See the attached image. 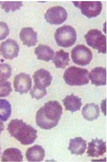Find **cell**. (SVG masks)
Returning <instances> with one entry per match:
<instances>
[{"mask_svg":"<svg viewBox=\"0 0 107 162\" xmlns=\"http://www.w3.org/2000/svg\"><path fill=\"white\" fill-rule=\"evenodd\" d=\"M44 149L40 145H35L28 148L26 151V159L30 162L42 161L45 156Z\"/></svg>","mask_w":107,"mask_h":162,"instance_id":"2e32d148","label":"cell"},{"mask_svg":"<svg viewBox=\"0 0 107 162\" xmlns=\"http://www.w3.org/2000/svg\"><path fill=\"white\" fill-rule=\"evenodd\" d=\"M62 113V107L58 101H49L37 111L36 124L42 129L49 130L57 126Z\"/></svg>","mask_w":107,"mask_h":162,"instance_id":"6da1fadb","label":"cell"},{"mask_svg":"<svg viewBox=\"0 0 107 162\" xmlns=\"http://www.w3.org/2000/svg\"><path fill=\"white\" fill-rule=\"evenodd\" d=\"M88 74V71L86 69L71 66L66 69L63 78L68 85L82 86L89 83Z\"/></svg>","mask_w":107,"mask_h":162,"instance_id":"3957f363","label":"cell"},{"mask_svg":"<svg viewBox=\"0 0 107 162\" xmlns=\"http://www.w3.org/2000/svg\"><path fill=\"white\" fill-rule=\"evenodd\" d=\"M91 84L96 86L106 85V70L102 67H96L92 69L88 75Z\"/></svg>","mask_w":107,"mask_h":162,"instance_id":"4fadbf2b","label":"cell"},{"mask_svg":"<svg viewBox=\"0 0 107 162\" xmlns=\"http://www.w3.org/2000/svg\"><path fill=\"white\" fill-rule=\"evenodd\" d=\"M98 105L94 103L86 104L82 108V114L84 118L88 121L98 119L100 115Z\"/></svg>","mask_w":107,"mask_h":162,"instance_id":"e0dca14e","label":"cell"},{"mask_svg":"<svg viewBox=\"0 0 107 162\" xmlns=\"http://www.w3.org/2000/svg\"><path fill=\"white\" fill-rule=\"evenodd\" d=\"M68 13L63 7L56 6L49 8L44 15L46 21L51 24L59 25L67 19Z\"/></svg>","mask_w":107,"mask_h":162,"instance_id":"ba28073f","label":"cell"},{"mask_svg":"<svg viewBox=\"0 0 107 162\" xmlns=\"http://www.w3.org/2000/svg\"><path fill=\"white\" fill-rule=\"evenodd\" d=\"M7 130L10 135L23 145L33 143L37 138V130L22 119H12L9 123Z\"/></svg>","mask_w":107,"mask_h":162,"instance_id":"7a4b0ae2","label":"cell"},{"mask_svg":"<svg viewBox=\"0 0 107 162\" xmlns=\"http://www.w3.org/2000/svg\"><path fill=\"white\" fill-rule=\"evenodd\" d=\"M0 154H1V152H0Z\"/></svg>","mask_w":107,"mask_h":162,"instance_id":"f1b7e54d","label":"cell"},{"mask_svg":"<svg viewBox=\"0 0 107 162\" xmlns=\"http://www.w3.org/2000/svg\"><path fill=\"white\" fill-rule=\"evenodd\" d=\"M88 147L87 153L88 156L98 157L102 155L106 151V142L101 139L96 138L92 139L91 141L88 143Z\"/></svg>","mask_w":107,"mask_h":162,"instance_id":"7c38bea8","label":"cell"},{"mask_svg":"<svg viewBox=\"0 0 107 162\" xmlns=\"http://www.w3.org/2000/svg\"><path fill=\"white\" fill-rule=\"evenodd\" d=\"M63 102L66 110L71 113L79 110L82 104L81 99L73 94L67 95Z\"/></svg>","mask_w":107,"mask_h":162,"instance_id":"ac0fdd59","label":"cell"},{"mask_svg":"<svg viewBox=\"0 0 107 162\" xmlns=\"http://www.w3.org/2000/svg\"><path fill=\"white\" fill-rule=\"evenodd\" d=\"M74 5L81 10L82 13L91 18L99 15L102 9V4L100 1H73Z\"/></svg>","mask_w":107,"mask_h":162,"instance_id":"52a82bcc","label":"cell"},{"mask_svg":"<svg viewBox=\"0 0 107 162\" xmlns=\"http://www.w3.org/2000/svg\"><path fill=\"white\" fill-rule=\"evenodd\" d=\"M9 33V29L7 24L4 22L0 21V41L5 39Z\"/></svg>","mask_w":107,"mask_h":162,"instance_id":"4316f807","label":"cell"},{"mask_svg":"<svg viewBox=\"0 0 107 162\" xmlns=\"http://www.w3.org/2000/svg\"><path fill=\"white\" fill-rule=\"evenodd\" d=\"M33 78L35 84L34 86L42 89H46L50 85L52 79L50 73L43 68L35 72Z\"/></svg>","mask_w":107,"mask_h":162,"instance_id":"8fae6325","label":"cell"},{"mask_svg":"<svg viewBox=\"0 0 107 162\" xmlns=\"http://www.w3.org/2000/svg\"><path fill=\"white\" fill-rule=\"evenodd\" d=\"M54 37L56 43L59 46L64 48L69 47L75 43L76 33L72 26L64 25L56 29Z\"/></svg>","mask_w":107,"mask_h":162,"instance_id":"277c9868","label":"cell"},{"mask_svg":"<svg viewBox=\"0 0 107 162\" xmlns=\"http://www.w3.org/2000/svg\"><path fill=\"white\" fill-rule=\"evenodd\" d=\"M23 156L22 152L16 148L11 147L5 150L2 153L1 161L4 162L22 161Z\"/></svg>","mask_w":107,"mask_h":162,"instance_id":"ffe728a7","label":"cell"},{"mask_svg":"<svg viewBox=\"0 0 107 162\" xmlns=\"http://www.w3.org/2000/svg\"><path fill=\"white\" fill-rule=\"evenodd\" d=\"M12 109L11 105L7 100L0 99V119L6 121L10 116Z\"/></svg>","mask_w":107,"mask_h":162,"instance_id":"7402d4cb","label":"cell"},{"mask_svg":"<svg viewBox=\"0 0 107 162\" xmlns=\"http://www.w3.org/2000/svg\"><path fill=\"white\" fill-rule=\"evenodd\" d=\"M12 91L11 83L4 81L0 83V97H6L10 95Z\"/></svg>","mask_w":107,"mask_h":162,"instance_id":"d4e9b609","label":"cell"},{"mask_svg":"<svg viewBox=\"0 0 107 162\" xmlns=\"http://www.w3.org/2000/svg\"><path fill=\"white\" fill-rule=\"evenodd\" d=\"M84 37L89 46L97 49L99 53H106V37L100 31L97 29H91Z\"/></svg>","mask_w":107,"mask_h":162,"instance_id":"5b68a950","label":"cell"},{"mask_svg":"<svg viewBox=\"0 0 107 162\" xmlns=\"http://www.w3.org/2000/svg\"><path fill=\"white\" fill-rule=\"evenodd\" d=\"M12 74V69L8 64H0V82L5 81L9 78Z\"/></svg>","mask_w":107,"mask_h":162,"instance_id":"cb8c5ba5","label":"cell"},{"mask_svg":"<svg viewBox=\"0 0 107 162\" xmlns=\"http://www.w3.org/2000/svg\"><path fill=\"white\" fill-rule=\"evenodd\" d=\"M15 91L21 94L27 93L31 89L32 80L28 74L21 73L16 75L13 81Z\"/></svg>","mask_w":107,"mask_h":162,"instance_id":"30bf717a","label":"cell"},{"mask_svg":"<svg viewBox=\"0 0 107 162\" xmlns=\"http://www.w3.org/2000/svg\"><path fill=\"white\" fill-rule=\"evenodd\" d=\"M19 46L15 40L9 39L0 45V52L3 57L7 59H12L18 56Z\"/></svg>","mask_w":107,"mask_h":162,"instance_id":"9c48e42d","label":"cell"},{"mask_svg":"<svg viewBox=\"0 0 107 162\" xmlns=\"http://www.w3.org/2000/svg\"><path fill=\"white\" fill-rule=\"evenodd\" d=\"M4 129V125L3 123L0 120V134Z\"/></svg>","mask_w":107,"mask_h":162,"instance_id":"83f0119b","label":"cell"},{"mask_svg":"<svg viewBox=\"0 0 107 162\" xmlns=\"http://www.w3.org/2000/svg\"><path fill=\"white\" fill-rule=\"evenodd\" d=\"M0 5L6 12H9L19 10L23 4L21 1H0Z\"/></svg>","mask_w":107,"mask_h":162,"instance_id":"603a6c76","label":"cell"},{"mask_svg":"<svg viewBox=\"0 0 107 162\" xmlns=\"http://www.w3.org/2000/svg\"><path fill=\"white\" fill-rule=\"evenodd\" d=\"M34 53L39 60L49 62L52 60L54 55L53 50L47 45H39L35 49Z\"/></svg>","mask_w":107,"mask_h":162,"instance_id":"d6986e66","label":"cell"},{"mask_svg":"<svg viewBox=\"0 0 107 162\" xmlns=\"http://www.w3.org/2000/svg\"><path fill=\"white\" fill-rule=\"evenodd\" d=\"M71 57L75 64L84 66L90 63L92 58V53L91 50L84 45L79 44L72 49Z\"/></svg>","mask_w":107,"mask_h":162,"instance_id":"8992f818","label":"cell"},{"mask_svg":"<svg viewBox=\"0 0 107 162\" xmlns=\"http://www.w3.org/2000/svg\"><path fill=\"white\" fill-rule=\"evenodd\" d=\"M20 38L24 45L29 47L33 46L37 42V33L32 28H23L20 33Z\"/></svg>","mask_w":107,"mask_h":162,"instance_id":"5bb4252c","label":"cell"},{"mask_svg":"<svg viewBox=\"0 0 107 162\" xmlns=\"http://www.w3.org/2000/svg\"><path fill=\"white\" fill-rule=\"evenodd\" d=\"M46 89H42L34 86L30 92V94L32 98L37 100L43 98L47 95Z\"/></svg>","mask_w":107,"mask_h":162,"instance_id":"484cf974","label":"cell"},{"mask_svg":"<svg viewBox=\"0 0 107 162\" xmlns=\"http://www.w3.org/2000/svg\"><path fill=\"white\" fill-rule=\"evenodd\" d=\"M53 62L57 68L64 69L68 65L70 60L68 53L61 49L55 53Z\"/></svg>","mask_w":107,"mask_h":162,"instance_id":"44dd1931","label":"cell"},{"mask_svg":"<svg viewBox=\"0 0 107 162\" xmlns=\"http://www.w3.org/2000/svg\"><path fill=\"white\" fill-rule=\"evenodd\" d=\"M86 148L87 141L82 137H76L70 139L68 149L71 154L81 155L84 152Z\"/></svg>","mask_w":107,"mask_h":162,"instance_id":"9a60e30c","label":"cell"}]
</instances>
